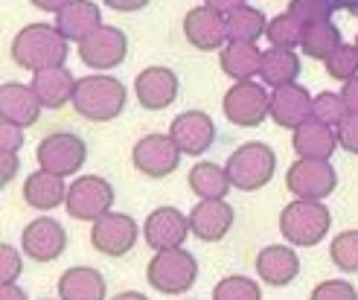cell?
Wrapping results in <instances>:
<instances>
[{
	"instance_id": "6da1fadb",
	"label": "cell",
	"mask_w": 358,
	"mask_h": 300,
	"mask_svg": "<svg viewBox=\"0 0 358 300\" xmlns=\"http://www.w3.org/2000/svg\"><path fill=\"white\" fill-rule=\"evenodd\" d=\"M67 52V38L50 24H29L12 41V62L24 70H32V73L50 67H64Z\"/></svg>"
},
{
	"instance_id": "7a4b0ae2",
	"label": "cell",
	"mask_w": 358,
	"mask_h": 300,
	"mask_svg": "<svg viewBox=\"0 0 358 300\" xmlns=\"http://www.w3.org/2000/svg\"><path fill=\"white\" fill-rule=\"evenodd\" d=\"M73 108L79 117L91 122H111L125 108V85L114 76H85L76 82L73 94Z\"/></svg>"
},
{
	"instance_id": "3957f363",
	"label": "cell",
	"mask_w": 358,
	"mask_h": 300,
	"mask_svg": "<svg viewBox=\"0 0 358 300\" xmlns=\"http://www.w3.org/2000/svg\"><path fill=\"white\" fill-rule=\"evenodd\" d=\"M329 227H332V213L327 210V204H320V201L294 199L292 204H285L280 213V234L292 245H300V248L317 245L329 234Z\"/></svg>"
},
{
	"instance_id": "277c9868",
	"label": "cell",
	"mask_w": 358,
	"mask_h": 300,
	"mask_svg": "<svg viewBox=\"0 0 358 300\" xmlns=\"http://www.w3.org/2000/svg\"><path fill=\"white\" fill-rule=\"evenodd\" d=\"M227 178L234 184V190L254 192L262 190L268 181L274 178L277 169V155L271 146L265 143H242L234 155L227 157Z\"/></svg>"
},
{
	"instance_id": "5b68a950",
	"label": "cell",
	"mask_w": 358,
	"mask_h": 300,
	"mask_svg": "<svg viewBox=\"0 0 358 300\" xmlns=\"http://www.w3.org/2000/svg\"><path fill=\"white\" fill-rule=\"evenodd\" d=\"M146 280L160 294H184L199 280V262L187 248L157 251L146 269Z\"/></svg>"
},
{
	"instance_id": "8992f818",
	"label": "cell",
	"mask_w": 358,
	"mask_h": 300,
	"mask_svg": "<svg viewBox=\"0 0 358 300\" xmlns=\"http://www.w3.org/2000/svg\"><path fill=\"white\" fill-rule=\"evenodd\" d=\"M224 117L242 129H257L265 117H271V94L265 91V85L248 79L236 82L230 91L224 94Z\"/></svg>"
},
{
	"instance_id": "52a82bcc",
	"label": "cell",
	"mask_w": 358,
	"mask_h": 300,
	"mask_svg": "<svg viewBox=\"0 0 358 300\" xmlns=\"http://www.w3.org/2000/svg\"><path fill=\"white\" fill-rule=\"evenodd\" d=\"M67 213L79 222H96L99 216L111 213L114 207V187L99 175H82L67 190Z\"/></svg>"
},
{
	"instance_id": "ba28073f",
	"label": "cell",
	"mask_w": 358,
	"mask_h": 300,
	"mask_svg": "<svg viewBox=\"0 0 358 300\" xmlns=\"http://www.w3.org/2000/svg\"><path fill=\"white\" fill-rule=\"evenodd\" d=\"M35 157H38V166L52 172V175H73L82 169L85 157H87V146L85 140L70 134V131H56V134H47L38 149H35Z\"/></svg>"
},
{
	"instance_id": "9c48e42d",
	"label": "cell",
	"mask_w": 358,
	"mask_h": 300,
	"mask_svg": "<svg viewBox=\"0 0 358 300\" xmlns=\"http://www.w3.org/2000/svg\"><path fill=\"white\" fill-rule=\"evenodd\" d=\"M181 149L172 140V134H146L140 137L131 149V161L137 172L149 175V178H166L178 166H181Z\"/></svg>"
},
{
	"instance_id": "30bf717a",
	"label": "cell",
	"mask_w": 358,
	"mask_h": 300,
	"mask_svg": "<svg viewBox=\"0 0 358 300\" xmlns=\"http://www.w3.org/2000/svg\"><path fill=\"white\" fill-rule=\"evenodd\" d=\"M140 236V227L129 213H105L94 222V231H91V245L94 251H99L102 257H125Z\"/></svg>"
},
{
	"instance_id": "8fae6325",
	"label": "cell",
	"mask_w": 358,
	"mask_h": 300,
	"mask_svg": "<svg viewBox=\"0 0 358 300\" xmlns=\"http://www.w3.org/2000/svg\"><path fill=\"white\" fill-rule=\"evenodd\" d=\"M285 187H289L297 199H309V201H324L332 196L338 187V175L332 164L327 161H300L289 166L285 172Z\"/></svg>"
},
{
	"instance_id": "7c38bea8",
	"label": "cell",
	"mask_w": 358,
	"mask_h": 300,
	"mask_svg": "<svg viewBox=\"0 0 358 300\" xmlns=\"http://www.w3.org/2000/svg\"><path fill=\"white\" fill-rule=\"evenodd\" d=\"M129 56V38L117 27H99L85 41H79V59L91 70H114Z\"/></svg>"
},
{
	"instance_id": "4fadbf2b",
	"label": "cell",
	"mask_w": 358,
	"mask_h": 300,
	"mask_svg": "<svg viewBox=\"0 0 358 300\" xmlns=\"http://www.w3.org/2000/svg\"><path fill=\"white\" fill-rule=\"evenodd\" d=\"M192 234L189 216H184L175 207H157L149 213L143 224V239L155 251H169V248H184L187 236Z\"/></svg>"
},
{
	"instance_id": "5bb4252c",
	"label": "cell",
	"mask_w": 358,
	"mask_h": 300,
	"mask_svg": "<svg viewBox=\"0 0 358 300\" xmlns=\"http://www.w3.org/2000/svg\"><path fill=\"white\" fill-rule=\"evenodd\" d=\"M67 248V234H64V227L56 222V219H50V216H41V219H35L24 227V234H21V251L24 257L35 259V262H52V259H59Z\"/></svg>"
},
{
	"instance_id": "9a60e30c",
	"label": "cell",
	"mask_w": 358,
	"mask_h": 300,
	"mask_svg": "<svg viewBox=\"0 0 358 300\" xmlns=\"http://www.w3.org/2000/svg\"><path fill=\"white\" fill-rule=\"evenodd\" d=\"M184 35H187V41L195 50H204V52L222 50L230 41V35H227V15L210 9V6H195L184 17Z\"/></svg>"
},
{
	"instance_id": "2e32d148",
	"label": "cell",
	"mask_w": 358,
	"mask_h": 300,
	"mask_svg": "<svg viewBox=\"0 0 358 300\" xmlns=\"http://www.w3.org/2000/svg\"><path fill=\"white\" fill-rule=\"evenodd\" d=\"M234 207L224 199H201L189 210V227L192 236H199L201 242H222L230 227H234Z\"/></svg>"
},
{
	"instance_id": "e0dca14e",
	"label": "cell",
	"mask_w": 358,
	"mask_h": 300,
	"mask_svg": "<svg viewBox=\"0 0 358 300\" xmlns=\"http://www.w3.org/2000/svg\"><path fill=\"white\" fill-rule=\"evenodd\" d=\"M169 134L184 155L199 157L213 146V140H216V126H213L210 114H204V111H184L172 120Z\"/></svg>"
},
{
	"instance_id": "ac0fdd59",
	"label": "cell",
	"mask_w": 358,
	"mask_h": 300,
	"mask_svg": "<svg viewBox=\"0 0 358 300\" xmlns=\"http://www.w3.org/2000/svg\"><path fill=\"white\" fill-rule=\"evenodd\" d=\"M41 111H44V105L32 85H21V82L0 85V120L15 122V126H21V129H29L38 122Z\"/></svg>"
},
{
	"instance_id": "d6986e66",
	"label": "cell",
	"mask_w": 358,
	"mask_h": 300,
	"mask_svg": "<svg viewBox=\"0 0 358 300\" xmlns=\"http://www.w3.org/2000/svg\"><path fill=\"white\" fill-rule=\"evenodd\" d=\"M134 94L146 111H164L178 99V76L169 67H146L134 79Z\"/></svg>"
},
{
	"instance_id": "ffe728a7",
	"label": "cell",
	"mask_w": 358,
	"mask_h": 300,
	"mask_svg": "<svg viewBox=\"0 0 358 300\" xmlns=\"http://www.w3.org/2000/svg\"><path fill=\"white\" fill-rule=\"evenodd\" d=\"M315 97L303 85H282L271 94V120L280 129H300L306 120H312Z\"/></svg>"
},
{
	"instance_id": "44dd1931",
	"label": "cell",
	"mask_w": 358,
	"mask_h": 300,
	"mask_svg": "<svg viewBox=\"0 0 358 300\" xmlns=\"http://www.w3.org/2000/svg\"><path fill=\"white\" fill-rule=\"evenodd\" d=\"M292 146L303 161H329L332 152L338 149V131H332V126H327V122L306 120L300 129H294Z\"/></svg>"
},
{
	"instance_id": "7402d4cb",
	"label": "cell",
	"mask_w": 358,
	"mask_h": 300,
	"mask_svg": "<svg viewBox=\"0 0 358 300\" xmlns=\"http://www.w3.org/2000/svg\"><path fill=\"white\" fill-rule=\"evenodd\" d=\"M56 27L67 41H85L91 32L102 27V12L94 0H70V3L56 12Z\"/></svg>"
},
{
	"instance_id": "603a6c76",
	"label": "cell",
	"mask_w": 358,
	"mask_h": 300,
	"mask_svg": "<svg viewBox=\"0 0 358 300\" xmlns=\"http://www.w3.org/2000/svg\"><path fill=\"white\" fill-rule=\"evenodd\" d=\"M76 82L73 73L67 67H50V70H38L32 73V87L38 94L41 105L50 111H59L64 108L67 102H73V94H76Z\"/></svg>"
},
{
	"instance_id": "cb8c5ba5",
	"label": "cell",
	"mask_w": 358,
	"mask_h": 300,
	"mask_svg": "<svg viewBox=\"0 0 358 300\" xmlns=\"http://www.w3.org/2000/svg\"><path fill=\"white\" fill-rule=\"evenodd\" d=\"M257 274L268 286H289L300 274V259L285 245H268L257 254Z\"/></svg>"
},
{
	"instance_id": "d4e9b609",
	"label": "cell",
	"mask_w": 358,
	"mask_h": 300,
	"mask_svg": "<svg viewBox=\"0 0 358 300\" xmlns=\"http://www.w3.org/2000/svg\"><path fill=\"white\" fill-rule=\"evenodd\" d=\"M67 184L62 175H52L47 169H38L27 175L24 181V201L32 207V210H56L59 204L67 201Z\"/></svg>"
},
{
	"instance_id": "484cf974",
	"label": "cell",
	"mask_w": 358,
	"mask_h": 300,
	"mask_svg": "<svg viewBox=\"0 0 358 300\" xmlns=\"http://www.w3.org/2000/svg\"><path fill=\"white\" fill-rule=\"evenodd\" d=\"M105 280L91 266H76L67 269L59 280V297L62 300H105Z\"/></svg>"
},
{
	"instance_id": "4316f807",
	"label": "cell",
	"mask_w": 358,
	"mask_h": 300,
	"mask_svg": "<svg viewBox=\"0 0 358 300\" xmlns=\"http://www.w3.org/2000/svg\"><path fill=\"white\" fill-rule=\"evenodd\" d=\"M219 64L224 73L234 79V82H248L259 73V64H262V52L257 50V44H245V41H227L222 47V56Z\"/></svg>"
},
{
	"instance_id": "83f0119b",
	"label": "cell",
	"mask_w": 358,
	"mask_h": 300,
	"mask_svg": "<svg viewBox=\"0 0 358 300\" xmlns=\"http://www.w3.org/2000/svg\"><path fill=\"white\" fill-rule=\"evenodd\" d=\"M300 76V59L294 50L285 47H271L262 52V64H259V79L268 87H282V85H294Z\"/></svg>"
},
{
	"instance_id": "f1b7e54d",
	"label": "cell",
	"mask_w": 358,
	"mask_h": 300,
	"mask_svg": "<svg viewBox=\"0 0 358 300\" xmlns=\"http://www.w3.org/2000/svg\"><path fill=\"white\" fill-rule=\"evenodd\" d=\"M341 44H344L341 41V29H338L335 24H329V21H320V24H309L306 29H303L300 50H303V56L327 62Z\"/></svg>"
},
{
	"instance_id": "f546056e",
	"label": "cell",
	"mask_w": 358,
	"mask_h": 300,
	"mask_svg": "<svg viewBox=\"0 0 358 300\" xmlns=\"http://www.w3.org/2000/svg\"><path fill=\"white\" fill-rule=\"evenodd\" d=\"M189 190L199 199H224L234 184L227 178V169L216 164H195L189 169Z\"/></svg>"
},
{
	"instance_id": "4dcf8cb0",
	"label": "cell",
	"mask_w": 358,
	"mask_h": 300,
	"mask_svg": "<svg viewBox=\"0 0 358 300\" xmlns=\"http://www.w3.org/2000/svg\"><path fill=\"white\" fill-rule=\"evenodd\" d=\"M268 29V17L254 9V6H239L227 15V35L230 41H245V44H257Z\"/></svg>"
},
{
	"instance_id": "1f68e13d",
	"label": "cell",
	"mask_w": 358,
	"mask_h": 300,
	"mask_svg": "<svg viewBox=\"0 0 358 300\" xmlns=\"http://www.w3.org/2000/svg\"><path fill=\"white\" fill-rule=\"evenodd\" d=\"M303 29H306V24H300L294 15H277L268 21V29H265V38L271 41V47H285V50H294L300 47L303 41Z\"/></svg>"
},
{
	"instance_id": "d6a6232c",
	"label": "cell",
	"mask_w": 358,
	"mask_h": 300,
	"mask_svg": "<svg viewBox=\"0 0 358 300\" xmlns=\"http://www.w3.org/2000/svg\"><path fill=\"white\" fill-rule=\"evenodd\" d=\"M213 300H262V289L250 277H224L213 289Z\"/></svg>"
},
{
	"instance_id": "836d02e7",
	"label": "cell",
	"mask_w": 358,
	"mask_h": 300,
	"mask_svg": "<svg viewBox=\"0 0 358 300\" xmlns=\"http://www.w3.org/2000/svg\"><path fill=\"white\" fill-rule=\"evenodd\" d=\"M329 257L341 271L358 274V231H344L338 234L329 245Z\"/></svg>"
},
{
	"instance_id": "e575fe53",
	"label": "cell",
	"mask_w": 358,
	"mask_h": 300,
	"mask_svg": "<svg viewBox=\"0 0 358 300\" xmlns=\"http://www.w3.org/2000/svg\"><path fill=\"white\" fill-rule=\"evenodd\" d=\"M350 114L347 108V102L341 94H332V91H324V94H317L315 97V105H312V120L317 122H327V126H341L344 117Z\"/></svg>"
},
{
	"instance_id": "d590c367",
	"label": "cell",
	"mask_w": 358,
	"mask_h": 300,
	"mask_svg": "<svg viewBox=\"0 0 358 300\" xmlns=\"http://www.w3.org/2000/svg\"><path fill=\"white\" fill-rule=\"evenodd\" d=\"M324 64H327V73L332 79L350 82L352 76H358V47L355 44H341Z\"/></svg>"
},
{
	"instance_id": "8d00e7d4",
	"label": "cell",
	"mask_w": 358,
	"mask_h": 300,
	"mask_svg": "<svg viewBox=\"0 0 358 300\" xmlns=\"http://www.w3.org/2000/svg\"><path fill=\"white\" fill-rule=\"evenodd\" d=\"M335 12L332 0H289V15H294L300 24H320L329 21Z\"/></svg>"
},
{
	"instance_id": "74e56055",
	"label": "cell",
	"mask_w": 358,
	"mask_h": 300,
	"mask_svg": "<svg viewBox=\"0 0 358 300\" xmlns=\"http://www.w3.org/2000/svg\"><path fill=\"white\" fill-rule=\"evenodd\" d=\"M309 300H358V292L350 280H327L312 292Z\"/></svg>"
},
{
	"instance_id": "f35d334b",
	"label": "cell",
	"mask_w": 358,
	"mask_h": 300,
	"mask_svg": "<svg viewBox=\"0 0 358 300\" xmlns=\"http://www.w3.org/2000/svg\"><path fill=\"white\" fill-rule=\"evenodd\" d=\"M21 254H17L12 245H0V283H15L21 277Z\"/></svg>"
},
{
	"instance_id": "ab89813d",
	"label": "cell",
	"mask_w": 358,
	"mask_h": 300,
	"mask_svg": "<svg viewBox=\"0 0 358 300\" xmlns=\"http://www.w3.org/2000/svg\"><path fill=\"white\" fill-rule=\"evenodd\" d=\"M338 143H341L350 155H358V114L350 111L341 126H338Z\"/></svg>"
},
{
	"instance_id": "60d3db41",
	"label": "cell",
	"mask_w": 358,
	"mask_h": 300,
	"mask_svg": "<svg viewBox=\"0 0 358 300\" xmlns=\"http://www.w3.org/2000/svg\"><path fill=\"white\" fill-rule=\"evenodd\" d=\"M24 146V129L0 120V152H17Z\"/></svg>"
},
{
	"instance_id": "b9f144b4",
	"label": "cell",
	"mask_w": 358,
	"mask_h": 300,
	"mask_svg": "<svg viewBox=\"0 0 358 300\" xmlns=\"http://www.w3.org/2000/svg\"><path fill=\"white\" fill-rule=\"evenodd\" d=\"M105 6H111L114 12H140V9H146L152 0H102Z\"/></svg>"
},
{
	"instance_id": "7bdbcfd3",
	"label": "cell",
	"mask_w": 358,
	"mask_h": 300,
	"mask_svg": "<svg viewBox=\"0 0 358 300\" xmlns=\"http://www.w3.org/2000/svg\"><path fill=\"white\" fill-rule=\"evenodd\" d=\"M344 102H347V108L352 114H358V76H352L350 82H344V91H341Z\"/></svg>"
},
{
	"instance_id": "ee69618b",
	"label": "cell",
	"mask_w": 358,
	"mask_h": 300,
	"mask_svg": "<svg viewBox=\"0 0 358 300\" xmlns=\"http://www.w3.org/2000/svg\"><path fill=\"white\" fill-rule=\"evenodd\" d=\"M0 164H3V184H9L17 172V152H0Z\"/></svg>"
},
{
	"instance_id": "f6af8a7d",
	"label": "cell",
	"mask_w": 358,
	"mask_h": 300,
	"mask_svg": "<svg viewBox=\"0 0 358 300\" xmlns=\"http://www.w3.org/2000/svg\"><path fill=\"white\" fill-rule=\"evenodd\" d=\"M204 6H210V9H216V12H222V15H230V12H234V9L245 6V0H204Z\"/></svg>"
},
{
	"instance_id": "bcb514c9",
	"label": "cell",
	"mask_w": 358,
	"mask_h": 300,
	"mask_svg": "<svg viewBox=\"0 0 358 300\" xmlns=\"http://www.w3.org/2000/svg\"><path fill=\"white\" fill-rule=\"evenodd\" d=\"M29 3L35 9H41V12H62L70 0H29Z\"/></svg>"
},
{
	"instance_id": "7dc6e473",
	"label": "cell",
	"mask_w": 358,
	"mask_h": 300,
	"mask_svg": "<svg viewBox=\"0 0 358 300\" xmlns=\"http://www.w3.org/2000/svg\"><path fill=\"white\" fill-rule=\"evenodd\" d=\"M0 300H29V297H27V292L21 286L3 283V289H0Z\"/></svg>"
},
{
	"instance_id": "c3c4849f",
	"label": "cell",
	"mask_w": 358,
	"mask_h": 300,
	"mask_svg": "<svg viewBox=\"0 0 358 300\" xmlns=\"http://www.w3.org/2000/svg\"><path fill=\"white\" fill-rule=\"evenodd\" d=\"M335 9H347L352 15H358V0H332Z\"/></svg>"
},
{
	"instance_id": "681fc988",
	"label": "cell",
	"mask_w": 358,
	"mask_h": 300,
	"mask_svg": "<svg viewBox=\"0 0 358 300\" xmlns=\"http://www.w3.org/2000/svg\"><path fill=\"white\" fill-rule=\"evenodd\" d=\"M114 300H149L146 294H140V292H120Z\"/></svg>"
},
{
	"instance_id": "f907efd6",
	"label": "cell",
	"mask_w": 358,
	"mask_h": 300,
	"mask_svg": "<svg viewBox=\"0 0 358 300\" xmlns=\"http://www.w3.org/2000/svg\"><path fill=\"white\" fill-rule=\"evenodd\" d=\"M355 47H358V38H355Z\"/></svg>"
}]
</instances>
